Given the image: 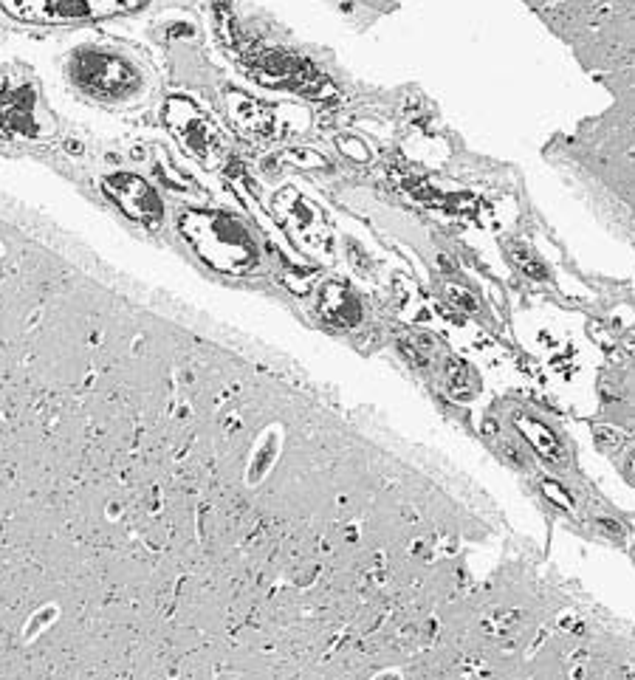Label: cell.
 Wrapping results in <instances>:
<instances>
[{"instance_id":"6da1fadb","label":"cell","mask_w":635,"mask_h":680,"mask_svg":"<svg viewBox=\"0 0 635 680\" xmlns=\"http://www.w3.org/2000/svg\"><path fill=\"white\" fill-rule=\"evenodd\" d=\"M184 238L190 240L192 249L207 260L212 269L226 274H246L257 266L260 254L249 229L226 215V212H207V209H190L178 218Z\"/></svg>"},{"instance_id":"7a4b0ae2","label":"cell","mask_w":635,"mask_h":680,"mask_svg":"<svg viewBox=\"0 0 635 680\" xmlns=\"http://www.w3.org/2000/svg\"><path fill=\"white\" fill-rule=\"evenodd\" d=\"M229 48L243 54L246 71L254 74L263 85L297 91V94L311 96V99H331L334 96L331 80L325 74H319L314 63H308L300 54L271 46H240V43H232Z\"/></svg>"},{"instance_id":"3957f363","label":"cell","mask_w":635,"mask_h":680,"mask_svg":"<svg viewBox=\"0 0 635 680\" xmlns=\"http://www.w3.org/2000/svg\"><path fill=\"white\" fill-rule=\"evenodd\" d=\"M68 74L82 94L108 102L127 99L142 88L136 65L105 48H80L68 63Z\"/></svg>"},{"instance_id":"277c9868","label":"cell","mask_w":635,"mask_h":680,"mask_svg":"<svg viewBox=\"0 0 635 680\" xmlns=\"http://www.w3.org/2000/svg\"><path fill=\"white\" fill-rule=\"evenodd\" d=\"M144 0H0V9L29 23H80L142 9Z\"/></svg>"},{"instance_id":"5b68a950","label":"cell","mask_w":635,"mask_h":680,"mask_svg":"<svg viewBox=\"0 0 635 680\" xmlns=\"http://www.w3.org/2000/svg\"><path fill=\"white\" fill-rule=\"evenodd\" d=\"M167 127L175 133V139L190 150L195 159L204 167H218L226 156V144L218 127L209 122L204 113L198 111L187 99H170L164 108Z\"/></svg>"},{"instance_id":"8992f818","label":"cell","mask_w":635,"mask_h":680,"mask_svg":"<svg viewBox=\"0 0 635 680\" xmlns=\"http://www.w3.org/2000/svg\"><path fill=\"white\" fill-rule=\"evenodd\" d=\"M274 209H277V218L286 226L288 238L297 246H302L305 252L328 254L331 229L322 218V212L308 198H302L300 192L286 190L274 198Z\"/></svg>"},{"instance_id":"52a82bcc","label":"cell","mask_w":635,"mask_h":680,"mask_svg":"<svg viewBox=\"0 0 635 680\" xmlns=\"http://www.w3.org/2000/svg\"><path fill=\"white\" fill-rule=\"evenodd\" d=\"M105 192L130 221L142 223L147 229H159L164 221V206H161L159 195L147 181L136 175H111L105 181Z\"/></svg>"},{"instance_id":"ba28073f","label":"cell","mask_w":635,"mask_h":680,"mask_svg":"<svg viewBox=\"0 0 635 680\" xmlns=\"http://www.w3.org/2000/svg\"><path fill=\"white\" fill-rule=\"evenodd\" d=\"M319 308H322L325 319L339 322V325H356L359 317H362V308H359L356 297L350 294L345 285H336V283L325 285Z\"/></svg>"},{"instance_id":"9c48e42d","label":"cell","mask_w":635,"mask_h":680,"mask_svg":"<svg viewBox=\"0 0 635 680\" xmlns=\"http://www.w3.org/2000/svg\"><path fill=\"white\" fill-rule=\"evenodd\" d=\"M517 427L523 429L525 438L534 443V449L540 452V458H545L548 463H554V466H562V463L568 460L565 458L562 443L556 441V435L551 429H545L542 424H537V421H531V418H517Z\"/></svg>"},{"instance_id":"30bf717a","label":"cell","mask_w":635,"mask_h":680,"mask_svg":"<svg viewBox=\"0 0 635 680\" xmlns=\"http://www.w3.org/2000/svg\"><path fill=\"white\" fill-rule=\"evenodd\" d=\"M508 254H511V260H514V263H517V266H520L528 277H534V280H545V277H548L545 263H542L540 257L531 252L528 246H523V243H511Z\"/></svg>"},{"instance_id":"8fae6325","label":"cell","mask_w":635,"mask_h":680,"mask_svg":"<svg viewBox=\"0 0 635 680\" xmlns=\"http://www.w3.org/2000/svg\"><path fill=\"white\" fill-rule=\"evenodd\" d=\"M339 147H342V150L348 153L350 159H356V161H367V159H370V153H367L365 144H359V142H356V139H342V142H339Z\"/></svg>"},{"instance_id":"7c38bea8","label":"cell","mask_w":635,"mask_h":680,"mask_svg":"<svg viewBox=\"0 0 635 680\" xmlns=\"http://www.w3.org/2000/svg\"><path fill=\"white\" fill-rule=\"evenodd\" d=\"M449 300H455L458 305H463L466 311H475L477 308L475 297H469V291H466V288H449Z\"/></svg>"},{"instance_id":"4fadbf2b","label":"cell","mask_w":635,"mask_h":680,"mask_svg":"<svg viewBox=\"0 0 635 680\" xmlns=\"http://www.w3.org/2000/svg\"><path fill=\"white\" fill-rule=\"evenodd\" d=\"M542 489H545V494H551V500H554V503H559V506H565V508H571L568 491H562L559 486H556V483H545Z\"/></svg>"}]
</instances>
